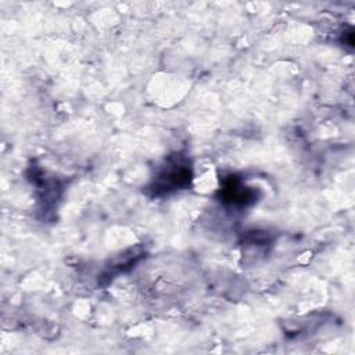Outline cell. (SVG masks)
I'll return each mask as SVG.
<instances>
[{
    "mask_svg": "<svg viewBox=\"0 0 355 355\" xmlns=\"http://www.w3.org/2000/svg\"><path fill=\"white\" fill-rule=\"evenodd\" d=\"M191 179V171L187 162H182L179 158L176 161H169L158 173L154 190L158 191H172L180 187H186Z\"/></svg>",
    "mask_w": 355,
    "mask_h": 355,
    "instance_id": "1",
    "label": "cell"
}]
</instances>
